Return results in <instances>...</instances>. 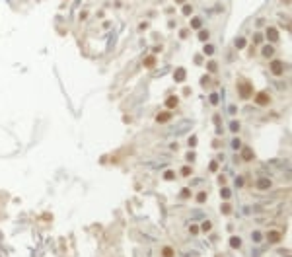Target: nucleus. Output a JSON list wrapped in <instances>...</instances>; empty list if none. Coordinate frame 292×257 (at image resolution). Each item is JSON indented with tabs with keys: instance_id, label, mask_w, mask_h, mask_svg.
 Wrapping results in <instances>:
<instances>
[{
	"instance_id": "nucleus-16",
	"label": "nucleus",
	"mask_w": 292,
	"mask_h": 257,
	"mask_svg": "<svg viewBox=\"0 0 292 257\" xmlns=\"http://www.w3.org/2000/svg\"><path fill=\"white\" fill-rule=\"evenodd\" d=\"M269 31H271V33H269V35H271V39H277V33H275V29H269Z\"/></svg>"
},
{
	"instance_id": "nucleus-12",
	"label": "nucleus",
	"mask_w": 292,
	"mask_h": 257,
	"mask_svg": "<svg viewBox=\"0 0 292 257\" xmlns=\"http://www.w3.org/2000/svg\"><path fill=\"white\" fill-rule=\"evenodd\" d=\"M257 101H259V103H267V101H269V98H267V96H259V98H257Z\"/></svg>"
},
{
	"instance_id": "nucleus-8",
	"label": "nucleus",
	"mask_w": 292,
	"mask_h": 257,
	"mask_svg": "<svg viewBox=\"0 0 292 257\" xmlns=\"http://www.w3.org/2000/svg\"><path fill=\"white\" fill-rule=\"evenodd\" d=\"M172 255H173L172 247H164V257H172Z\"/></svg>"
},
{
	"instance_id": "nucleus-1",
	"label": "nucleus",
	"mask_w": 292,
	"mask_h": 257,
	"mask_svg": "<svg viewBox=\"0 0 292 257\" xmlns=\"http://www.w3.org/2000/svg\"><path fill=\"white\" fill-rule=\"evenodd\" d=\"M271 68H273L275 74H282V62H281V60H275V62L271 64Z\"/></svg>"
},
{
	"instance_id": "nucleus-4",
	"label": "nucleus",
	"mask_w": 292,
	"mask_h": 257,
	"mask_svg": "<svg viewBox=\"0 0 292 257\" xmlns=\"http://www.w3.org/2000/svg\"><path fill=\"white\" fill-rule=\"evenodd\" d=\"M281 240V234L279 232H271L269 234V242H279Z\"/></svg>"
},
{
	"instance_id": "nucleus-14",
	"label": "nucleus",
	"mask_w": 292,
	"mask_h": 257,
	"mask_svg": "<svg viewBox=\"0 0 292 257\" xmlns=\"http://www.w3.org/2000/svg\"><path fill=\"white\" fill-rule=\"evenodd\" d=\"M181 173H183V175H189V173H191V168H183V169H181Z\"/></svg>"
},
{
	"instance_id": "nucleus-10",
	"label": "nucleus",
	"mask_w": 292,
	"mask_h": 257,
	"mask_svg": "<svg viewBox=\"0 0 292 257\" xmlns=\"http://www.w3.org/2000/svg\"><path fill=\"white\" fill-rule=\"evenodd\" d=\"M173 105H177V100L175 98H170L168 100V107H173Z\"/></svg>"
},
{
	"instance_id": "nucleus-6",
	"label": "nucleus",
	"mask_w": 292,
	"mask_h": 257,
	"mask_svg": "<svg viewBox=\"0 0 292 257\" xmlns=\"http://www.w3.org/2000/svg\"><path fill=\"white\" fill-rule=\"evenodd\" d=\"M230 246H232V247H239V246H241V240H239V238H232V240H230Z\"/></svg>"
},
{
	"instance_id": "nucleus-13",
	"label": "nucleus",
	"mask_w": 292,
	"mask_h": 257,
	"mask_svg": "<svg viewBox=\"0 0 292 257\" xmlns=\"http://www.w3.org/2000/svg\"><path fill=\"white\" fill-rule=\"evenodd\" d=\"M205 199H206V195H205V193H199V197H197V201H199V203H203V201H205Z\"/></svg>"
},
{
	"instance_id": "nucleus-5",
	"label": "nucleus",
	"mask_w": 292,
	"mask_h": 257,
	"mask_svg": "<svg viewBox=\"0 0 292 257\" xmlns=\"http://www.w3.org/2000/svg\"><path fill=\"white\" fill-rule=\"evenodd\" d=\"M251 158H253V152H251L249 148H243V160H247V162H249Z\"/></svg>"
},
{
	"instance_id": "nucleus-9",
	"label": "nucleus",
	"mask_w": 292,
	"mask_h": 257,
	"mask_svg": "<svg viewBox=\"0 0 292 257\" xmlns=\"http://www.w3.org/2000/svg\"><path fill=\"white\" fill-rule=\"evenodd\" d=\"M168 119H170V113H164V115H158V121H162V123H164V121H168Z\"/></svg>"
},
{
	"instance_id": "nucleus-7",
	"label": "nucleus",
	"mask_w": 292,
	"mask_h": 257,
	"mask_svg": "<svg viewBox=\"0 0 292 257\" xmlns=\"http://www.w3.org/2000/svg\"><path fill=\"white\" fill-rule=\"evenodd\" d=\"M241 96H243V98H247V96H249V86H247V84L241 86Z\"/></svg>"
},
{
	"instance_id": "nucleus-15",
	"label": "nucleus",
	"mask_w": 292,
	"mask_h": 257,
	"mask_svg": "<svg viewBox=\"0 0 292 257\" xmlns=\"http://www.w3.org/2000/svg\"><path fill=\"white\" fill-rule=\"evenodd\" d=\"M203 230H205V232H206V230H210V222H205V224H203Z\"/></svg>"
},
{
	"instance_id": "nucleus-2",
	"label": "nucleus",
	"mask_w": 292,
	"mask_h": 257,
	"mask_svg": "<svg viewBox=\"0 0 292 257\" xmlns=\"http://www.w3.org/2000/svg\"><path fill=\"white\" fill-rule=\"evenodd\" d=\"M175 80H177V82H183L185 80V70L183 68H179V70L175 72Z\"/></svg>"
},
{
	"instance_id": "nucleus-11",
	"label": "nucleus",
	"mask_w": 292,
	"mask_h": 257,
	"mask_svg": "<svg viewBox=\"0 0 292 257\" xmlns=\"http://www.w3.org/2000/svg\"><path fill=\"white\" fill-rule=\"evenodd\" d=\"M144 64H146V66H154V56H148Z\"/></svg>"
},
{
	"instance_id": "nucleus-3",
	"label": "nucleus",
	"mask_w": 292,
	"mask_h": 257,
	"mask_svg": "<svg viewBox=\"0 0 292 257\" xmlns=\"http://www.w3.org/2000/svg\"><path fill=\"white\" fill-rule=\"evenodd\" d=\"M257 185H259V189H269V187H271V181H269V179H261Z\"/></svg>"
}]
</instances>
